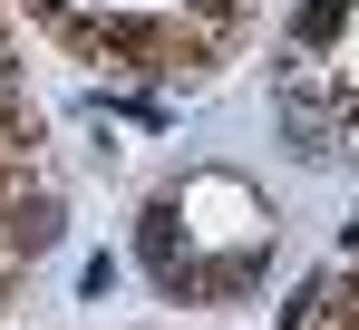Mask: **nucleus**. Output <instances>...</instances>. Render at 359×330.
I'll list each match as a JSON object with an SVG mask.
<instances>
[{
  "label": "nucleus",
  "instance_id": "nucleus-3",
  "mask_svg": "<svg viewBox=\"0 0 359 330\" xmlns=\"http://www.w3.org/2000/svg\"><path fill=\"white\" fill-rule=\"evenodd\" d=\"M340 20H350V0H311V10H301V39H330Z\"/></svg>",
  "mask_w": 359,
  "mask_h": 330
},
{
  "label": "nucleus",
  "instance_id": "nucleus-1",
  "mask_svg": "<svg viewBox=\"0 0 359 330\" xmlns=\"http://www.w3.org/2000/svg\"><path fill=\"white\" fill-rule=\"evenodd\" d=\"M136 253H146V272L184 282V263H175V204H146V223H136Z\"/></svg>",
  "mask_w": 359,
  "mask_h": 330
},
{
  "label": "nucleus",
  "instance_id": "nucleus-4",
  "mask_svg": "<svg viewBox=\"0 0 359 330\" xmlns=\"http://www.w3.org/2000/svg\"><path fill=\"white\" fill-rule=\"evenodd\" d=\"M350 243H359V223H350Z\"/></svg>",
  "mask_w": 359,
  "mask_h": 330
},
{
  "label": "nucleus",
  "instance_id": "nucleus-2",
  "mask_svg": "<svg viewBox=\"0 0 359 330\" xmlns=\"http://www.w3.org/2000/svg\"><path fill=\"white\" fill-rule=\"evenodd\" d=\"M10 243H20V253H49V243H59V204H20V214H10Z\"/></svg>",
  "mask_w": 359,
  "mask_h": 330
}]
</instances>
